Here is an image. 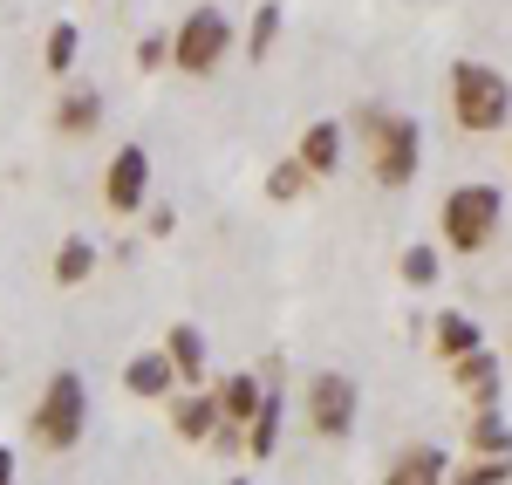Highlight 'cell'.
<instances>
[{
    "label": "cell",
    "mask_w": 512,
    "mask_h": 485,
    "mask_svg": "<svg viewBox=\"0 0 512 485\" xmlns=\"http://www.w3.org/2000/svg\"><path fill=\"white\" fill-rule=\"evenodd\" d=\"M355 130H362V158H369V178L383 192H403L424 164V123L390 110V103H362L355 110Z\"/></svg>",
    "instance_id": "1"
},
{
    "label": "cell",
    "mask_w": 512,
    "mask_h": 485,
    "mask_svg": "<svg viewBox=\"0 0 512 485\" xmlns=\"http://www.w3.org/2000/svg\"><path fill=\"white\" fill-rule=\"evenodd\" d=\"M499 219H506L499 185H451L437 205V240H444V253H485L499 240Z\"/></svg>",
    "instance_id": "2"
},
{
    "label": "cell",
    "mask_w": 512,
    "mask_h": 485,
    "mask_svg": "<svg viewBox=\"0 0 512 485\" xmlns=\"http://www.w3.org/2000/svg\"><path fill=\"white\" fill-rule=\"evenodd\" d=\"M28 431H35L41 451H76L82 445V431H89V383H82L76 369H55L48 376V390L35 397Z\"/></svg>",
    "instance_id": "3"
},
{
    "label": "cell",
    "mask_w": 512,
    "mask_h": 485,
    "mask_svg": "<svg viewBox=\"0 0 512 485\" xmlns=\"http://www.w3.org/2000/svg\"><path fill=\"white\" fill-rule=\"evenodd\" d=\"M451 117H458V130H472V137L506 130L512 123V82L499 69H485V62H458L451 69Z\"/></svg>",
    "instance_id": "4"
},
{
    "label": "cell",
    "mask_w": 512,
    "mask_h": 485,
    "mask_svg": "<svg viewBox=\"0 0 512 485\" xmlns=\"http://www.w3.org/2000/svg\"><path fill=\"white\" fill-rule=\"evenodd\" d=\"M226 55H233V21H226V7H192V14L171 28V69H185V76H219Z\"/></svg>",
    "instance_id": "5"
},
{
    "label": "cell",
    "mask_w": 512,
    "mask_h": 485,
    "mask_svg": "<svg viewBox=\"0 0 512 485\" xmlns=\"http://www.w3.org/2000/svg\"><path fill=\"white\" fill-rule=\"evenodd\" d=\"M355 424H362V390H355L342 369H321L308 383V431L321 445H349Z\"/></svg>",
    "instance_id": "6"
},
{
    "label": "cell",
    "mask_w": 512,
    "mask_h": 485,
    "mask_svg": "<svg viewBox=\"0 0 512 485\" xmlns=\"http://www.w3.org/2000/svg\"><path fill=\"white\" fill-rule=\"evenodd\" d=\"M144 199H151V151L123 144L117 158H110V171H103V205L117 219H130V212H144Z\"/></svg>",
    "instance_id": "7"
},
{
    "label": "cell",
    "mask_w": 512,
    "mask_h": 485,
    "mask_svg": "<svg viewBox=\"0 0 512 485\" xmlns=\"http://www.w3.org/2000/svg\"><path fill=\"white\" fill-rule=\"evenodd\" d=\"M451 376H458L465 404H472V410H485V404H499V376H506V363H499V356H492V349L478 342L472 356H458V363H451Z\"/></svg>",
    "instance_id": "8"
},
{
    "label": "cell",
    "mask_w": 512,
    "mask_h": 485,
    "mask_svg": "<svg viewBox=\"0 0 512 485\" xmlns=\"http://www.w3.org/2000/svg\"><path fill=\"white\" fill-rule=\"evenodd\" d=\"M55 130L62 137H96L103 130V89L96 82H69L62 103H55Z\"/></svg>",
    "instance_id": "9"
},
{
    "label": "cell",
    "mask_w": 512,
    "mask_h": 485,
    "mask_svg": "<svg viewBox=\"0 0 512 485\" xmlns=\"http://www.w3.org/2000/svg\"><path fill=\"white\" fill-rule=\"evenodd\" d=\"M123 390H130V397H144V404H158V397L178 390V369H171L164 349H144V356H130V363H123Z\"/></svg>",
    "instance_id": "10"
},
{
    "label": "cell",
    "mask_w": 512,
    "mask_h": 485,
    "mask_svg": "<svg viewBox=\"0 0 512 485\" xmlns=\"http://www.w3.org/2000/svg\"><path fill=\"white\" fill-rule=\"evenodd\" d=\"M260 397H267V383H260L253 369H233V376H219V383H212V404H219V424H239V431H246V417L260 410Z\"/></svg>",
    "instance_id": "11"
},
{
    "label": "cell",
    "mask_w": 512,
    "mask_h": 485,
    "mask_svg": "<svg viewBox=\"0 0 512 485\" xmlns=\"http://www.w3.org/2000/svg\"><path fill=\"white\" fill-rule=\"evenodd\" d=\"M444 472H451V458H444L437 445H403L390 458L383 485H444Z\"/></svg>",
    "instance_id": "12"
},
{
    "label": "cell",
    "mask_w": 512,
    "mask_h": 485,
    "mask_svg": "<svg viewBox=\"0 0 512 485\" xmlns=\"http://www.w3.org/2000/svg\"><path fill=\"white\" fill-rule=\"evenodd\" d=\"M212 424H219V404H212V383H198V390H185V397L171 404V431H178L185 445H205V438H212Z\"/></svg>",
    "instance_id": "13"
},
{
    "label": "cell",
    "mask_w": 512,
    "mask_h": 485,
    "mask_svg": "<svg viewBox=\"0 0 512 485\" xmlns=\"http://www.w3.org/2000/svg\"><path fill=\"white\" fill-rule=\"evenodd\" d=\"M164 356H171V369H178V383H185V390L205 383V335H198V322L164 328Z\"/></svg>",
    "instance_id": "14"
},
{
    "label": "cell",
    "mask_w": 512,
    "mask_h": 485,
    "mask_svg": "<svg viewBox=\"0 0 512 485\" xmlns=\"http://www.w3.org/2000/svg\"><path fill=\"white\" fill-rule=\"evenodd\" d=\"M294 158L308 164V178L342 171V123H308V130H301V144H294Z\"/></svg>",
    "instance_id": "15"
},
{
    "label": "cell",
    "mask_w": 512,
    "mask_h": 485,
    "mask_svg": "<svg viewBox=\"0 0 512 485\" xmlns=\"http://www.w3.org/2000/svg\"><path fill=\"white\" fill-rule=\"evenodd\" d=\"M478 342H485V328H478L472 315H465V308H444V315L431 322V349L444 356V363H458V356H472Z\"/></svg>",
    "instance_id": "16"
},
{
    "label": "cell",
    "mask_w": 512,
    "mask_h": 485,
    "mask_svg": "<svg viewBox=\"0 0 512 485\" xmlns=\"http://www.w3.org/2000/svg\"><path fill=\"white\" fill-rule=\"evenodd\" d=\"M465 451H472V458H512V424L499 417V404L472 410V431H465Z\"/></svg>",
    "instance_id": "17"
},
{
    "label": "cell",
    "mask_w": 512,
    "mask_h": 485,
    "mask_svg": "<svg viewBox=\"0 0 512 485\" xmlns=\"http://www.w3.org/2000/svg\"><path fill=\"white\" fill-rule=\"evenodd\" d=\"M76 62H82V28L76 21H55L48 41H41V69L48 76H76Z\"/></svg>",
    "instance_id": "18"
},
{
    "label": "cell",
    "mask_w": 512,
    "mask_h": 485,
    "mask_svg": "<svg viewBox=\"0 0 512 485\" xmlns=\"http://www.w3.org/2000/svg\"><path fill=\"white\" fill-rule=\"evenodd\" d=\"M280 28H287V7H280V0H260V7H253V28H246V62H253V69L274 55Z\"/></svg>",
    "instance_id": "19"
},
{
    "label": "cell",
    "mask_w": 512,
    "mask_h": 485,
    "mask_svg": "<svg viewBox=\"0 0 512 485\" xmlns=\"http://www.w3.org/2000/svg\"><path fill=\"white\" fill-rule=\"evenodd\" d=\"M246 451H253V458H274L280 451V390H267L260 410L246 417Z\"/></svg>",
    "instance_id": "20"
},
{
    "label": "cell",
    "mask_w": 512,
    "mask_h": 485,
    "mask_svg": "<svg viewBox=\"0 0 512 485\" xmlns=\"http://www.w3.org/2000/svg\"><path fill=\"white\" fill-rule=\"evenodd\" d=\"M89 274H96V246L82 240V233L55 246V287H82Z\"/></svg>",
    "instance_id": "21"
},
{
    "label": "cell",
    "mask_w": 512,
    "mask_h": 485,
    "mask_svg": "<svg viewBox=\"0 0 512 485\" xmlns=\"http://www.w3.org/2000/svg\"><path fill=\"white\" fill-rule=\"evenodd\" d=\"M444 485H512V458H472L465 451V465L444 472Z\"/></svg>",
    "instance_id": "22"
},
{
    "label": "cell",
    "mask_w": 512,
    "mask_h": 485,
    "mask_svg": "<svg viewBox=\"0 0 512 485\" xmlns=\"http://www.w3.org/2000/svg\"><path fill=\"white\" fill-rule=\"evenodd\" d=\"M301 192H308V164H301V158H280L274 171H267V199H274V205H294Z\"/></svg>",
    "instance_id": "23"
},
{
    "label": "cell",
    "mask_w": 512,
    "mask_h": 485,
    "mask_svg": "<svg viewBox=\"0 0 512 485\" xmlns=\"http://www.w3.org/2000/svg\"><path fill=\"white\" fill-rule=\"evenodd\" d=\"M437 246H403V260H396V274H403V287H437Z\"/></svg>",
    "instance_id": "24"
},
{
    "label": "cell",
    "mask_w": 512,
    "mask_h": 485,
    "mask_svg": "<svg viewBox=\"0 0 512 485\" xmlns=\"http://www.w3.org/2000/svg\"><path fill=\"white\" fill-rule=\"evenodd\" d=\"M137 69H144V76L171 69V35H144V41H137Z\"/></svg>",
    "instance_id": "25"
},
{
    "label": "cell",
    "mask_w": 512,
    "mask_h": 485,
    "mask_svg": "<svg viewBox=\"0 0 512 485\" xmlns=\"http://www.w3.org/2000/svg\"><path fill=\"white\" fill-rule=\"evenodd\" d=\"M178 233V212L171 205H151V240H171Z\"/></svg>",
    "instance_id": "26"
},
{
    "label": "cell",
    "mask_w": 512,
    "mask_h": 485,
    "mask_svg": "<svg viewBox=\"0 0 512 485\" xmlns=\"http://www.w3.org/2000/svg\"><path fill=\"white\" fill-rule=\"evenodd\" d=\"M0 485H14V451L0 445Z\"/></svg>",
    "instance_id": "27"
},
{
    "label": "cell",
    "mask_w": 512,
    "mask_h": 485,
    "mask_svg": "<svg viewBox=\"0 0 512 485\" xmlns=\"http://www.w3.org/2000/svg\"><path fill=\"white\" fill-rule=\"evenodd\" d=\"M226 485H253V479H226Z\"/></svg>",
    "instance_id": "28"
}]
</instances>
